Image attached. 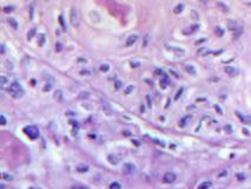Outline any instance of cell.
<instances>
[{
	"mask_svg": "<svg viewBox=\"0 0 251 189\" xmlns=\"http://www.w3.org/2000/svg\"><path fill=\"white\" fill-rule=\"evenodd\" d=\"M0 120H1V124L6 125V123H7V122H6V118H5V116H4V115H1V116H0Z\"/></svg>",
	"mask_w": 251,
	"mask_h": 189,
	"instance_id": "cell-40",
	"label": "cell"
},
{
	"mask_svg": "<svg viewBox=\"0 0 251 189\" xmlns=\"http://www.w3.org/2000/svg\"><path fill=\"white\" fill-rule=\"evenodd\" d=\"M198 28H199V25H192V26H190V27H187L186 30H183V33L187 36V34H191L193 32H196Z\"/></svg>",
	"mask_w": 251,
	"mask_h": 189,
	"instance_id": "cell-11",
	"label": "cell"
},
{
	"mask_svg": "<svg viewBox=\"0 0 251 189\" xmlns=\"http://www.w3.org/2000/svg\"><path fill=\"white\" fill-rule=\"evenodd\" d=\"M107 160H109L110 163H111V164H115V166H116V164H118V162H119V159H118L116 155H112V154H111V155H109Z\"/></svg>",
	"mask_w": 251,
	"mask_h": 189,
	"instance_id": "cell-18",
	"label": "cell"
},
{
	"mask_svg": "<svg viewBox=\"0 0 251 189\" xmlns=\"http://www.w3.org/2000/svg\"><path fill=\"white\" fill-rule=\"evenodd\" d=\"M237 114V116L240 118V121H242L244 124H251V117L249 116H244V115H242L240 112H236Z\"/></svg>",
	"mask_w": 251,
	"mask_h": 189,
	"instance_id": "cell-12",
	"label": "cell"
},
{
	"mask_svg": "<svg viewBox=\"0 0 251 189\" xmlns=\"http://www.w3.org/2000/svg\"><path fill=\"white\" fill-rule=\"evenodd\" d=\"M181 92H183V89H180L179 90L178 92H177V94H176V97H175V99H178L179 97H180V94H181Z\"/></svg>",
	"mask_w": 251,
	"mask_h": 189,
	"instance_id": "cell-43",
	"label": "cell"
},
{
	"mask_svg": "<svg viewBox=\"0 0 251 189\" xmlns=\"http://www.w3.org/2000/svg\"><path fill=\"white\" fill-rule=\"evenodd\" d=\"M51 89H52V84H51V83H47L46 85L44 86V88H42V90H44L45 92H46V91H50Z\"/></svg>",
	"mask_w": 251,
	"mask_h": 189,
	"instance_id": "cell-39",
	"label": "cell"
},
{
	"mask_svg": "<svg viewBox=\"0 0 251 189\" xmlns=\"http://www.w3.org/2000/svg\"><path fill=\"white\" fill-rule=\"evenodd\" d=\"M184 69H185V71H186V72H189L190 75H192V76H195L196 73H197L195 66H193V65H191V64H185L184 65Z\"/></svg>",
	"mask_w": 251,
	"mask_h": 189,
	"instance_id": "cell-13",
	"label": "cell"
},
{
	"mask_svg": "<svg viewBox=\"0 0 251 189\" xmlns=\"http://www.w3.org/2000/svg\"><path fill=\"white\" fill-rule=\"evenodd\" d=\"M206 39L205 38H203V39H201V40H198V42H196V45H198V44H201V43H203V42H205Z\"/></svg>",
	"mask_w": 251,
	"mask_h": 189,
	"instance_id": "cell-48",
	"label": "cell"
},
{
	"mask_svg": "<svg viewBox=\"0 0 251 189\" xmlns=\"http://www.w3.org/2000/svg\"><path fill=\"white\" fill-rule=\"evenodd\" d=\"M167 49L169 50H172L173 53L176 54V57H178V58H180V57H183L185 54V51L183 50V49H180V47H175V46H167Z\"/></svg>",
	"mask_w": 251,
	"mask_h": 189,
	"instance_id": "cell-7",
	"label": "cell"
},
{
	"mask_svg": "<svg viewBox=\"0 0 251 189\" xmlns=\"http://www.w3.org/2000/svg\"><path fill=\"white\" fill-rule=\"evenodd\" d=\"M232 33H233V38H235V39H238L240 36H242V33H243V27L240 26V27L238 28V30H236L235 32H232Z\"/></svg>",
	"mask_w": 251,
	"mask_h": 189,
	"instance_id": "cell-24",
	"label": "cell"
},
{
	"mask_svg": "<svg viewBox=\"0 0 251 189\" xmlns=\"http://www.w3.org/2000/svg\"><path fill=\"white\" fill-rule=\"evenodd\" d=\"M183 9H184V5H183V4H179V5H177L176 7H175L173 12H175L176 14H178V13H180V12L183 11Z\"/></svg>",
	"mask_w": 251,
	"mask_h": 189,
	"instance_id": "cell-27",
	"label": "cell"
},
{
	"mask_svg": "<svg viewBox=\"0 0 251 189\" xmlns=\"http://www.w3.org/2000/svg\"><path fill=\"white\" fill-rule=\"evenodd\" d=\"M215 33L217 34L218 37H223L224 31H223V28H222V27H219V26H216V27H215Z\"/></svg>",
	"mask_w": 251,
	"mask_h": 189,
	"instance_id": "cell-26",
	"label": "cell"
},
{
	"mask_svg": "<svg viewBox=\"0 0 251 189\" xmlns=\"http://www.w3.org/2000/svg\"><path fill=\"white\" fill-rule=\"evenodd\" d=\"M90 73L91 72H90L89 70H81L80 71V75H90Z\"/></svg>",
	"mask_w": 251,
	"mask_h": 189,
	"instance_id": "cell-42",
	"label": "cell"
},
{
	"mask_svg": "<svg viewBox=\"0 0 251 189\" xmlns=\"http://www.w3.org/2000/svg\"><path fill=\"white\" fill-rule=\"evenodd\" d=\"M191 120H192V116H191V115H187V116L183 117V118L180 120V122H179V127H180V128H184V127H186Z\"/></svg>",
	"mask_w": 251,
	"mask_h": 189,
	"instance_id": "cell-9",
	"label": "cell"
},
{
	"mask_svg": "<svg viewBox=\"0 0 251 189\" xmlns=\"http://www.w3.org/2000/svg\"><path fill=\"white\" fill-rule=\"evenodd\" d=\"M137 40H138V36H137V34H130V36L126 38L125 45H126V46H132Z\"/></svg>",
	"mask_w": 251,
	"mask_h": 189,
	"instance_id": "cell-8",
	"label": "cell"
},
{
	"mask_svg": "<svg viewBox=\"0 0 251 189\" xmlns=\"http://www.w3.org/2000/svg\"><path fill=\"white\" fill-rule=\"evenodd\" d=\"M70 22L73 27H79V24H80V19H79V13L78 10L75 7H72L70 10Z\"/></svg>",
	"mask_w": 251,
	"mask_h": 189,
	"instance_id": "cell-2",
	"label": "cell"
},
{
	"mask_svg": "<svg viewBox=\"0 0 251 189\" xmlns=\"http://www.w3.org/2000/svg\"><path fill=\"white\" fill-rule=\"evenodd\" d=\"M110 189H122V186L118 182H113L110 184Z\"/></svg>",
	"mask_w": 251,
	"mask_h": 189,
	"instance_id": "cell-32",
	"label": "cell"
},
{
	"mask_svg": "<svg viewBox=\"0 0 251 189\" xmlns=\"http://www.w3.org/2000/svg\"><path fill=\"white\" fill-rule=\"evenodd\" d=\"M62 50H63V45H62V43L57 42V43H56V51H57V52H60Z\"/></svg>",
	"mask_w": 251,
	"mask_h": 189,
	"instance_id": "cell-37",
	"label": "cell"
},
{
	"mask_svg": "<svg viewBox=\"0 0 251 189\" xmlns=\"http://www.w3.org/2000/svg\"><path fill=\"white\" fill-rule=\"evenodd\" d=\"M7 83H8V81H7V78L5 77V76H1L0 77V85H1V88H5L6 85H7Z\"/></svg>",
	"mask_w": 251,
	"mask_h": 189,
	"instance_id": "cell-25",
	"label": "cell"
},
{
	"mask_svg": "<svg viewBox=\"0 0 251 189\" xmlns=\"http://www.w3.org/2000/svg\"><path fill=\"white\" fill-rule=\"evenodd\" d=\"M134 90V86L133 85H128L127 88H125V90H124V93L125 94H128L130 92H132Z\"/></svg>",
	"mask_w": 251,
	"mask_h": 189,
	"instance_id": "cell-33",
	"label": "cell"
},
{
	"mask_svg": "<svg viewBox=\"0 0 251 189\" xmlns=\"http://www.w3.org/2000/svg\"><path fill=\"white\" fill-rule=\"evenodd\" d=\"M243 132L245 133V135H250V133H249V131L246 130V129H244V130H243Z\"/></svg>",
	"mask_w": 251,
	"mask_h": 189,
	"instance_id": "cell-51",
	"label": "cell"
},
{
	"mask_svg": "<svg viewBox=\"0 0 251 189\" xmlns=\"http://www.w3.org/2000/svg\"><path fill=\"white\" fill-rule=\"evenodd\" d=\"M7 91H8V93L11 94L13 98H20V97H22V94H24V90H22L21 85H20L18 82H13V83L8 86Z\"/></svg>",
	"mask_w": 251,
	"mask_h": 189,
	"instance_id": "cell-1",
	"label": "cell"
},
{
	"mask_svg": "<svg viewBox=\"0 0 251 189\" xmlns=\"http://www.w3.org/2000/svg\"><path fill=\"white\" fill-rule=\"evenodd\" d=\"M45 40H46V37H45L44 33H40L39 36H38V44H39V46H42L45 43Z\"/></svg>",
	"mask_w": 251,
	"mask_h": 189,
	"instance_id": "cell-23",
	"label": "cell"
},
{
	"mask_svg": "<svg viewBox=\"0 0 251 189\" xmlns=\"http://www.w3.org/2000/svg\"><path fill=\"white\" fill-rule=\"evenodd\" d=\"M3 180H5V181H12V180H13V176L10 175V174H7V172H3Z\"/></svg>",
	"mask_w": 251,
	"mask_h": 189,
	"instance_id": "cell-30",
	"label": "cell"
},
{
	"mask_svg": "<svg viewBox=\"0 0 251 189\" xmlns=\"http://www.w3.org/2000/svg\"><path fill=\"white\" fill-rule=\"evenodd\" d=\"M169 84H170V79H169V77H167L166 75H163L162 79H160V85H162V88H163V89H165Z\"/></svg>",
	"mask_w": 251,
	"mask_h": 189,
	"instance_id": "cell-15",
	"label": "cell"
},
{
	"mask_svg": "<svg viewBox=\"0 0 251 189\" xmlns=\"http://www.w3.org/2000/svg\"><path fill=\"white\" fill-rule=\"evenodd\" d=\"M120 88H122V83H120V82L119 81H117V82H116V89H120Z\"/></svg>",
	"mask_w": 251,
	"mask_h": 189,
	"instance_id": "cell-45",
	"label": "cell"
},
{
	"mask_svg": "<svg viewBox=\"0 0 251 189\" xmlns=\"http://www.w3.org/2000/svg\"><path fill=\"white\" fill-rule=\"evenodd\" d=\"M211 186H212V183L210 182V181H204V182H202V183L197 187V189H209Z\"/></svg>",
	"mask_w": 251,
	"mask_h": 189,
	"instance_id": "cell-17",
	"label": "cell"
},
{
	"mask_svg": "<svg viewBox=\"0 0 251 189\" xmlns=\"http://www.w3.org/2000/svg\"><path fill=\"white\" fill-rule=\"evenodd\" d=\"M146 100H148V105H149V108H151V105H152V104H151V98H150V96H149V94H148V96H146Z\"/></svg>",
	"mask_w": 251,
	"mask_h": 189,
	"instance_id": "cell-46",
	"label": "cell"
},
{
	"mask_svg": "<svg viewBox=\"0 0 251 189\" xmlns=\"http://www.w3.org/2000/svg\"><path fill=\"white\" fill-rule=\"evenodd\" d=\"M90 18L92 19V21H96V22L100 21V15L98 14L97 11H91V12H90Z\"/></svg>",
	"mask_w": 251,
	"mask_h": 189,
	"instance_id": "cell-14",
	"label": "cell"
},
{
	"mask_svg": "<svg viewBox=\"0 0 251 189\" xmlns=\"http://www.w3.org/2000/svg\"><path fill=\"white\" fill-rule=\"evenodd\" d=\"M124 135H125V136H128L130 133H128V131H124Z\"/></svg>",
	"mask_w": 251,
	"mask_h": 189,
	"instance_id": "cell-52",
	"label": "cell"
},
{
	"mask_svg": "<svg viewBox=\"0 0 251 189\" xmlns=\"http://www.w3.org/2000/svg\"><path fill=\"white\" fill-rule=\"evenodd\" d=\"M191 14H192V17L195 18V19H198V17H199V15H198V13H197V12H196V11H192V12H191Z\"/></svg>",
	"mask_w": 251,
	"mask_h": 189,
	"instance_id": "cell-41",
	"label": "cell"
},
{
	"mask_svg": "<svg viewBox=\"0 0 251 189\" xmlns=\"http://www.w3.org/2000/svg\"><path fill=\"white\" fill-rule=\"evenodd\" d=\"M228 25H229V28L230 31H232V32H235L236 30H238V28L240 27V25L238 24L236 20H229V22H228Z\"/></svg>",
	"mask_w": 251,
	"mask_h": 189,
	"instance_id": "cell-10",
	"label": "cell"
},
{
	"mask_svg": "<svg viewBox=\"0 0 251 189\" xmlns=\"http://www.w3.org/2000/svg\"><path fill=\"white\" fill-rule=\"evenodd\" d=\"M24 132L30 138L32 139H36L39 137V130H38V128L37 127H34V125H28V127H25L24 128Z\"/></svg>",
	"mask_w": 251,
	"mask_h": 189,
	"instance_id": "cell-3",
	"label": "cell"
},
{
	"mask_svg": "<svg viewBox=\"0 0 251 189\" xmlns=\"http://www.w3.org/2000/svg\"><path fill=\"white\" fill-rule=\"evenodd\" d=\"M207 53H210V51L206 50V47H199L197 50V54H199V56H205Z\"/></svg>",
	"mask_w": 251,
	"mask_h": 189,
	"instance_id": "cell-20",
	"label": "cell"
},
{
	"mask_svg": "<svg viewBox=\"0 0 251 189\" xmlns=\"http://www.w3.org/2000/svg\"><path fill=\"white\" fill-rule=\"evenodd\" d=\"M7 22H8L10 25H11L12 27L14 28V30H17V28H18V22L15 21V19H14V18H8V19H7Z\"/></svg>",
	"mask_w": 251,
	"mask_h": 189,
	"instance_id": "cell-21",
	"label": "cell"
},
{
	"mask_svg": "<svg viewBox=\"0 0 251 189\" xmlns=\"http://www.w3.org/2000/svg\"><path fill=\"white\" fill-rule=\"evenodd\" d=\"M217 6L220 9V11H223V12H228V11H229V7H228L226 5H224L223 3H218Z\"/></svg>",
	"mask_w": 251,
	"mask_h": 189,
	"instance_id": "cell-29",
	"label": "cell"
},
{
	"mask_svg": "<svg viewBox=\"0 0 251 189\" xmlns=\"http://www.w3.org/2000/svg\"><path fill=\"white\" fill-rule=\"evenodd\" d=\"M132 142H133V144L137 145V147H138V145H140V143H139V141H138V139H132Z\"/></svg>",
	"mask_w": 251,
	"mask_h": 189,
	"instance_id": "cell-47",
	"label": "cell"
},
{
	"mask_svg": "<svg viewBox=\"0 0 251 189\" xmlns=\"http://www.w3.org/2000/svg\"><path fill=\"white\" fill-rule=\"evenodd\" d=\"M77 171H78V172H87V171H89V166L80 164V166L77 167Z\"/></svg>",
	"mask_w": 251,
	"mask_h": 189,
	"instance_id": "cell-19",
	"label": "cell"
},
{
	"mask_svg": "<svg viewBox=\"0 0 251 189\" xmlns=\"http://www.w3.org/2000/svg\"><path fill=\"white\" fill-rule=\"evenodd\" d=\"M175 180H176V175H175V172H172V171H167L166 174L163 176V182L166 183V184H170V183H172V182H175Z\"/></svg>",
	"mask_w": 251,
	"mask_h": 189,
	"instance_id": "cell-5",
	"label": "cell"
},
{
	"mask_svg": "<svg viewBox=\"0 0 251 189\" xmlns=\"http://www.w3.org/2000/svg\"><path fill=\"white\" fill-rule=\"evenodd\" d=\"M103 109H104V110H106V111L109 112V115H110V112H111V109H110L109 104L106 103V102H104V103H103Z\"/></svg>",
	"mask_w": 251,
	"mask_h": 189,
	"instance_id": "cell-38",
	"label": "cell"
},
{
	"mask_svg": "<svg viewBox=\"0 0 251 189\" xmlns=\"http://www.w3.org/2000/svg\"><path fill=\"white\" fill-rule=\"evenodd\" d=\"M59 22H60V25H62L63 30H66V25H65V21H64V17H63L62 14L59 15Z\"/></svg>",
	"mask_w": 251,
	"mask_h": 189,
	"instance_id": "cell-34",
	"label": "cell"
},
{
	"mask_svg": "<svg viewBox=\"0 0 251 189\" xmlns=\"http://www.w3.org/2000/svg\"><path fill=\"white\" fill-rule=\"evenodd\" d=\"M1 53H5V45H1Z\"/></svg>",
	"mask_w": 251,
	"mask_h": 189,
	"instance_id": "cell-50",
	"label": "cell"
},
{
	"mask_svg": "<svg viewBox=\"0 0 251 189\" xmlns=\"http://www.w3.org/2000/svg\"><path fill=\"white\" fill-rule=\"evenodd\" d=\"M110 70V65L107 64V63H104V64L100 65V71L101 72H107Z\"/></svg>",
	"mask_w": 251,
	"mask_h": 189,
	"instance_id": "cell-28",
	"label": "cell"
},
{
	"mask_svg": "<svg viewBox=\"0 0 251 189\" xmlns=\"http://www.w3.org/2000/svg\"><path fill=\"white\" fill-rule=\"evenodd\" d=\"M36 33H37L36 27H32L31 30H30V31L27 32V39H28V40H31V39L33 38L34 36H36Z\"/></svg>",
	"mask_w": 251,
	"mask_h": 189,
	"instance_id": "cell-22",
	"label": "cell"
},
{
	"mask_svg": "<svg viewBox=\"0 0 251 189\" xmlns=\"http://www.w3.org/2000/svg\"><path fill=\"white\" fill-rule=\"evenodd\" d=\"M12 11H14L13 6H5V7H4V12H5V13H8V12H12Z\"/></svg>",
	"mask_w": 251,
	"mask_h": 189,
	"instance_id": "cell-36",
	"label": "cell"
},
{
	"mask_svg": "<svg viewBox=\"0 0 251 189\" xmlns=\"http://www.w3.org/2000/svg\"><path fill=\"white\" fill-rule=\"evenodd\" d=\"M122 171L125 175H131V174H133L136 171V166L133 163H124L123 168H122Z\"/></svg>",
	"mask_w": 251,
	"mask_h": 189,
	"instance_id": "cell-4",
	"label": "cell"
},
{
	"mask_svg": "<svg viewBox=\"0 0 251 189\" xmlns=\"http://www.w3.org/2000/svg\"><path fill=\"white\" fill-rule=\"evenodd\" d=\"M5 65H6V69L7 70H13V61L12 60H8V59H7V60L5 61Z\"/></svg>",
	"mask_w": 251,
	"mask_h": 189,
	"instance_id": "cell-31",
	"label": "cell"
},
{
	"mask_svg": "<svg viewBox=\"0 0 251 189\" xmlns=\"http://www.w3.org/2000/svg\"><path fill=\"white\" fill-rule=\"evenodd\" d=\"M237 177L239 178V181H243V180H244V176H243V175H240V174H238V175H237Z\"/></svg>",
	"mask_w": 251,
	"mask_h": 189,
	"instance_id": "cell-49",
	"label": "cell"
},
{
	"mask_svg": "<svg viewBox=\"0 0 251 189\" xmlns=\"http://www.w3.org/2000/svg\"><path fill=\"white\" fill-rule=\"evenodd\" d=\"M30 189H40V188H33V187H32V188H30Z\"/></svg>",
	"mask_w": 251,
	"mask_h": 189,
	"instance_id": "cell-53",
	"label": "cell"
},
{
	"mask_svg": "<svg viewBox=\"0 0 251 189\" xmlns=\"http://www.w3.org/2000/svg\"><path fill=\"white\" fill-rule=\"evenodd\" d=\"M72 189H89V188L83 187V186H74V187H72Z\"/></svg>",
	"mask_w": 251,
	"mask_h": 189,
	"instance_id": "cell-44",
	"label": "cell"
},
{
	"mask_svg": "<svg viewBox=\"0 0 251 189\" xmlns=\"http://www.w3.org/2000/svg\"><path fill=\"white\" fill-rule=\"evenodd\" d=\"M54 99L57 100V102H62L63 98H64V96H63V91L62 90H57L56 92H54Z\"/></svg>",
	"mask_w": 251,
	"mask_h": 189,
	"instance_id": "cell-16",
	"label": "cell"
},
{
	"mask_svg": "<svg viewBox=\"0 0 251 189\" xmlns=\"http://www.w3.org/2000/svg\"><path fill=\"white\" fill-rule=\"evenodd\" d=\"M89 96H90L89 91H81L79 93V98H89Z\"/></svg>",
	"mask_w": 251,
	"mask_h": 189,
	"instance_id": "cell-35",
	"label": "cell"
},
{
	"mask_svg": "<svg viewBox=\"0 0 251 189\" xmlns=\"http://www.w3.org/2000/svg\"><path fill=\"white\" fill-rule=\"evenodd\" d=\"M224 71H225L226 75H229L230 77H235V76L238 75V69L236 66H232V65H228V66L224 67Z\"/></svg>",
	"mask_w": 251,
	"mask_h": 189,
	"instance_id": "cell-6",
	"label": "cell"
}]
</instances>
